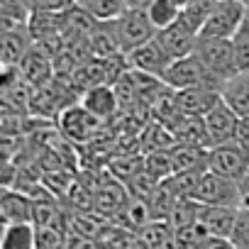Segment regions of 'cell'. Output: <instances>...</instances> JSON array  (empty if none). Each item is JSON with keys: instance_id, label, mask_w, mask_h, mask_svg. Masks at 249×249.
<instances>
[{"instance_id": "24", "label": "cell", "mask_w": 249, "mask_h": 249, "mask_svg": "<svg viewBox=\"0 0 249 249\" xmlns=\"http://www.w3.org/2000/svg\"><path fill=\"white\" fill-rule=\"evenodd\" d=\"M208 230L200 222H191L186 227L176 230V244L178 249H203V244L208 242Z\"/></svg>"}, {"instance_id": "16", "label": "cell", "mask_w": 249, "mask_h": 249, "mask_svg": "<svg viewBox=\"0 0 249 249\" xmlns=\"http://www.w3.org/2000/svg\"><path fill=\"white\" fill-rule=\"evenodd\" d=\"M239 208H220V205H200V215L198 222L208 230V234L213 237H230L232 227H234V217H237Z\"/></svg>"}, {"instance_id": "1", "label": "cell", "mask_w": 249, "mask_h": 249, "mask_svg": "<svg viewBox=\"0 0 249 249\" xmlns=\"http://www.w3.org/2000/svg\"><path fill=\"white\" fill-rule=\"evenodd\" d=\"M105 25L112 32V37H115V42H117V47L124 56L157 37V27L152 25L147 10H137V8H127L120 18H115Z\"/></svg>"}, {"instance_id": "18", "label": "cell", "mask_w": 249, "mask_h": 249, "mask_svg": "<svg viewBox=\"0 0 249 249\" xmlns=\"http://www.w3.org/2000/svg\"><path fill=\"white\" fill-rule=\"evenodd\" d=\"M222 100L239 115L249 117V71H239L222 86Z\"/></svg>"}, {"instance_id": "3", "label": "cell", "mask_w": 249, "mask_h": 249, "mask_svg": "<svg viewBox=\"0 0 249 249\" xmlns=\"http://www.w3.org/2000/svg\"><path fill=\"white\" fill-rule=\"evenodd\" d=\"M161 81L174 90H183V88H191V86H213V88L222 90V83L205 69V64L198 59L196 52L188 54V56L174 59Z\"/></svg>"}, {"instance_id": "22", "label": "cell", "mask_w": 249, "mask_h": 249, "mask_svg": "<svg viewBox=\"0 0 249 249\" xmlns=\"http://www.w3.org/2000/svg\"><path fill=\"white\" fill-rule=\"evenodd\" d=\"M215 3H217V0H193V3H188V5L181 10L178 22H181L183 27H188L191 32L200 35V30H203L205 20L210 18V13H213Z\"/></svg>"}, {"instance_id": "10", "label": "cell", "mask_w": 249, "mask_h": 249, "mask_svg": "<svg viewBox=\"0 0 249 249\" xmlns=\"http://www.w3.org/2000/svg\"><path fill=\"white\" fill-rule=\"evenodd\" d=\"M176 100H178L181 112L205 117L222 100V90L213 88V86H191V88L176 90Z\"/></svg>"}, {"instance_id": "2", "label": "cell", "mask_w": 249, "mask_h": 249, "mask_svg": "<svg viewBox=\"0 0 249 249\" xmlns=\"http://www.w3.org/2000/svg\"><path fill=\"white\" fill-rule=\"evenodd\" d=\"M196 54L205 64V69L225 86L232 76L239 73L237 54L232 39H213V37H198L196 42Z\"/></svg>"}, {"instance_id": "35", "label": "cell", "mask_w": 249, "mask_h": 249, "mask_svg": "<svg viewBox=\"0 0 249 249\" xmlns=\"http://www.w3.org/2000/svg\"><path fill=\"white\" fill-rule=\"evenodd\" d=\"M242 3H244V5H247V8H249V0H242Z\"/></svg>"}, {"instance_id": "17", "label": "cell", "mask_w": 249, "mask_h": 249, "mask_svg": "<svg viewBox=\"0 0 249 249\" xmlns=\"http://www.w3.org/2000/svg\"><path fill=\"white\" fill-rule=\"evenodd\" d=\"M95 210L103 213V215H117L130 200V191H124L117 181H105V183H98L95 188Z\"/></svg>"}, {"instance_id": "4", "label": "cell", "mask_w": 249, "mask_h": 249, "mask_svg": "<svg viewBox=\"0 0 249 249\" xmlns=\"http://www.w3.org/2000/svg\"><path fill=\"white\" fill-rule=\"evenodd\" d=\"M193 200L203 205H220V208H242V196H239V181L225 178L213 171H203Z\"/></svg>"}, {"instance_id": "32", "label": "cell", "mask_w": 249, "mask_h": 249, "mask_svg": "<svg viewBox=\"0 0 249 249\" xmlns=\"http://www.w3.org/2000/svg\"><path fill=\"white\" fill-rule=\"evenodd\" d=\"M127 3V8H137V10H147L152 0H124Z\"/></svg>"}, {"instance_id": "12", "label": "cell", "mask_w": 249, "mask_h": 249, "mask_svg": "<svg viewBox=\"0 0 249 249\" xmlns=\"http://www.w3.org/2000/svg\"><path fill=\"white\" fill-rule=\"evenodd\" d=\"M0 215H3V225H8V222H35V198H30L20 188L18 191L3 188Z\"/></svg>"}, {"instance_id": "7", "label": "cell", "mask_w": 249, "mask_h": 249, "mask_svg": "<svg viewBox=\"0 0 249 249\" xmlns=\"http://www.w3.org/2000/svg\"><path fill=\"white\" fill-rule=\"evenodd\" d=\"M100 117H95L88 107L83 105H69L66 110H61L59 115V127L61 132L71 140V142H88L98 135L100 130Z\"/></svg>"}, {"instance_id": "11", "label": "cell", "mask_w": 249, "mask_h": 249, "mask_svg": "<svg viewBox=\"0 0 249 249\" xmlns=\"http://www.w3.org/2000/svg\"><path fill=\"white\" fill-rule=\"evenodd\" d=\"M32 47H35V37H32L27 25L3 30V42H0V61H3V69L20 66Z\"/></svg>"}, {"instance_id": "28", "label": "cell", "mask_w": 249, "mask_h": 249, "mask_svg": "<svg viewBox=\"0 0 249 249\" xmlns=\"http://www.w3.org/2000/svg\"><path fill=\"white\" fill-rule=\"evenodd\" d=\"M37 249H64V239L56 227H37Z\"/></svg>"}, {"instance_id": "26", "label": "cell", "mask_w": 249, "mask_h": 249, "mask_svg": "<svg viewBox=\"0 0 249 249\" xmlns=\"http://www.w3.org/2000/svg\"><path fill=\"white\" fill-rule=\"evenodd\" d=\"M230 239L234 242L237 249H249V208L242 205L237 210V217H234V227H232Z\"/></svg>"}, {"instance_id": "8", "label": "cell", "mask_w": 249, "mask_h": 249, "mask_svg": "<svg viewBox=\"0 0 249 249\" xmlns=\"http://www.w3.org/2000/svg\"><path fill=\"white\" fill-rule=\"evenodd\" d=\"M171 61H174V59L169 56V52L161 47V42H159L157 37L127 54L130 69L152 73V76H157V78H164V73H166V69L171 66Z\"/></svg>"}, {"instance_id": "29", "label": "cell", "mask_w": 249, "mask_h": 249, "mask_svg": "<svg viewBox=\"0 0 249 249\" xmlns=\"http://www.w3.org/2000/svg\"><path fill=\"white\" fill-rule=\"evenodd\" d=\"M234 142L249 152V117H239V127H237V137H234Z\"/></svg>"}, {"instance_id": "19", "label": "cell", "mask_w": 249, "mask_h": 249, "mask_svg": "<svg viewBox=\"0 0 249 249\" xmlns=\"http://www.w3.org/2000/svg\"><path fill=\"white\" fill-rule=\"evenodd\" d=\"M149 249H178L176 227L169 220H149L137 234Z\"/></svg>"}, {"instance_id": "14", "label": "cell", "mask_w": 249, "mask_h": 249, "mask_svg": "<svg viewBox=\"0 0 249 249\" xmlns=\"http://www.w3.org/2000/svg\"><path fill=\"white\" fill-rule=\"evenodd\" d=\"M157 39L161 42V47L169 52L171 59H181V56H188V54L196 52L198 35L191 32L188 27H183L181 22H174L171 27L159 30V32H157Z\"/></svg>"}, {"instance_id": "34", "label": "cell", "mask_w": 249, "mask_h": 249, "mask_svg": "<svg viewBox=\"0 0 249 249\" xmlns=\"http://www.w3.org/2000/svg\"><path fill=\"white\" fill-rule=\"evenodd\" d=\"M174 3H176V5H178V8H181V10H183V8H186V5H188V3H193V0H174Z\"/></svg>"}, {"instance_id": "9", "label": "cell", "mask_w": 249, "mask_h": 249, "mask_svg": "<svg viewBox=\"0 0 249 249\" xmlns=\"http://www.w3.org/2000/svg\"><path fill=\"white\" fill-rule=\"evenodd\" d=\"M203 120H205V127H208V135H210L213 147L234 142L237 127H239V115H237L225 100H220Z\"/></svg>"}, {"instance_id": "30", "label": "cell", "mask_w": 249, "mask_h": 249, "mask_svg": "<svg viewBox=\"0 0 249 249\" xmlns=\"http://www.w3.org/2000/svg\"><path fill=\"white\" fill-rule=\"evenodd\" d=\"M203 249H237L234 247V242L230 239V237H208V242L203 244Z\"/></svg>"}, {"instance_id": "23", "label": "cell", "mask_w": 249, "mask_h": 249, "mask_svg": "<svg viewBox=\"0 0 249 249\" xmlns=\"http://www.w3.org/2000/svg\"><path fill=\"white\" fill-rule=\"evenodd\" d=\"M147 15L152 20V25L159 30H166L171 27L174 22H178V15H181V8L174 3V0H152L149 8H147Z\"/></svg>"}, {"instance_id": "6", "label": "cell", "mask_w": 249, "mask_h": 249, "mask_svg": "<svg viewBox=\"0 0 249 249\" xmlns=\"http://www.w3.org/2000/svg\"><path fill=\"white\" fill-rule=\"evenodd\" d=\"M208 171L220 174L232 181H242L244 174L249 171V152L239 147L237 142L210 147L208 152Z\"/></svg>"}, {"instance_id": "20", "label": "cell", "mask_w": 249, "mask_h": 249, "mask_svg": "<svg viewBox=\"0 0 249 249\" xmlns=\"http://www.w3.org/2000/svg\"><path fill=\"white\" fill-rule=\"evenodd\" d=\"M0 249H37V227L32 222H8V225H3Z\"/></svg>"}, {"instance_id": "5", "label": "cell", "mask_w": 249, "mask_h": 249, "mask_svg": "<svg viewBox=\"0 0 249 249\" xmlns=\"http://www.w3.org/2000/svg\"><path fill=\"white\" fill-rule=\"evenodd\" d=\"M247 5L242 0H217L210 18L205 20L198 37H213V39H232L244 20Z\"/></svg>"}, {"instance_id": "13", "label": "cell", "mask_w": 249, "mask_h": 249, "mask_svg": "<svg viewBox=\"0 0 249 249\" xmlns=\"http://www.w3.org/2000/svg\"><path fill=\"white\" fill-rule=\"evenodd\" d=\"M81 105L88 107L95 117L110 120V117L117 112V107H120V98H117L115 86H110V83H98V86L86 88V93H83V98H81Z\"/></svg>"}, {"instance_id": "33", "label": "cell", "mask_w": 249, "mask_h": 249, "mask_svg": "<svg viewBox=\"0 0 249 249\" xmlns=\"http://www.w3.org/2000/svg\"><path fill=\"white\" fill-rule=\"evenodd\" d=\"M124 249H149V247H147V244H144V242L137 237V239H132V242H130L127 247H124Z\"/></svg>"}, {"instance_id": "25", "label": "cell", "mask_w": 249, "mask_h": 249, "mask_svg": "<svg viewBox=\"0 0 249 249\" xmlns=\"http://www.w3.org/2000/svg\"><path fill=\"white\" fill-rule=\"evenodd\" d=\"M232 44H234V54H237L239 71H249V8H247V13H244V20H242L239 30H237L234 37H232Z\"/></svg>"}, {"instance_id": "15", "label": "cell", "mask_w": 249, "mask_h": 249, "mask_svg": "<svg viewBox=\"0 0 249 249\" xmlns=\"http://www.w3.org/2000/svg\"><path fill=\"white\" fill-rule=\"evenodd\" d=\"M22 78L32 86V88H39V86H47L49 76H52V59L49 54L44 52V47H32L27 52V56L22 59V64L18 66Z\"/></svg>"}, {"instance_id": "21", "label": "cell", "mask_w": 249, "mask_h": 249, "mask_svg": "<svg viewBox=\"0 0 249 249\" xmlns=\"http://www.w3.org/2000/svg\"><path fill=\"white\" fill-rule=\"evenodd\" d=\"M76 5L86 10L90 18H95L98 22H110L127 10L124 0H76Z\"/></svg>"}, {"instance_id": "27", "label": "cell", "mask_w": 249, "mask_h": 249, "mask_svg": "<svg viewBox=\"0 0 249 249\" xmlns=\"http://www.w3.org/2000/svg\"><path fill=\"white\" fill-rule=\"evenodd\" d=\"M25 8L32 13H66L76 5V0H22Z\"/></svg>"}, {"instance_id": "31", "label": "cell", "mask_w": 249, "mask_h": 249, "mask_svg": "<svg viewBox=\"0 0 249 249\" xmlns=\"http://www.w3.org/2000/svg\"><path fill=\"white\" fill-rule=\"evenodd\" d=\"M239 196H242V205L249 208V171H247L244 178L239 181Z\"/></svg>"}]
</instances>
